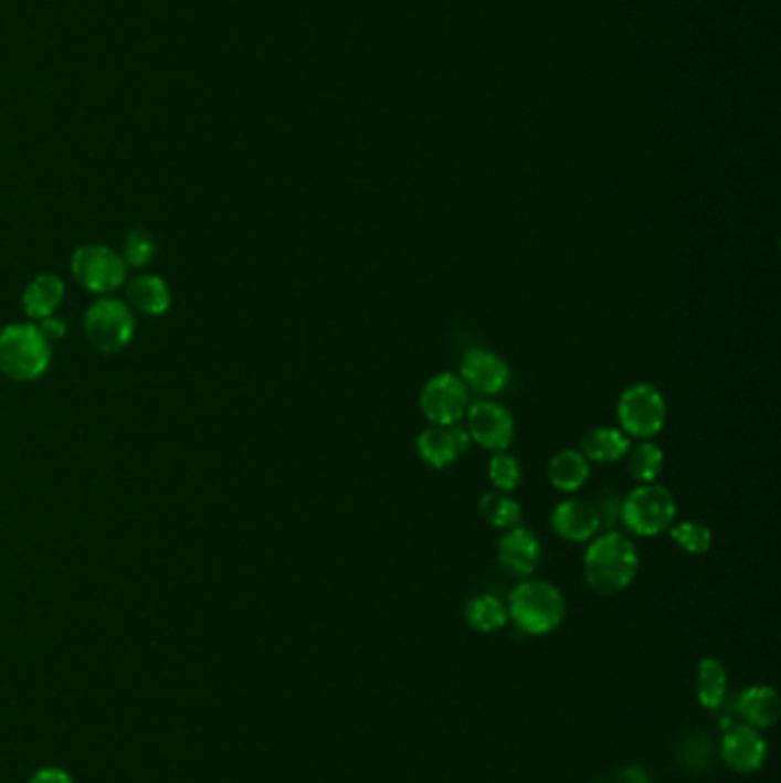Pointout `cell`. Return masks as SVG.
Instances as JSON below:
<instances>
[{"label": "cell", "instance_id": "7c38bea8", "mask_svg": "<svg viewBox=\"0 0 781 783\" xmlns=\"http://www.w3.org/2000/svg\"><path fill=\"white\" fill-rule=\"evenodd\" d=\"M541 541L532 529L527 527H514L507 529L497 541V561L503 563V569H507L516 578H529L535 575L539 563H541Z\"/></svg>", "mask_w": 781, "mask_h": 783}, {"label": "cell", "instance_id": "603a6c76", "mask_svg": "<svg viewBox=\"0 0 781 783\" xmlns=\"http://www.w3.org/2000/svg\"><path fill=\"white\" fill-rule=\"evenodd\" d=\"M626 456H629V473L635 482L655 484V479L661 477L663 465H665V454L655 443L642 441L640 445L631 447Z\"/></svg>", "mask_w": 781, "mask_h": 783}, {"label": "cell", "instance_id": "83f0119b", "mask_svg": "<svg viewBox=\"0 0 781 783\" xmlns=\"http://www.w3.org/2000/svg\"><path fill=\"white\" fill-rule=\"evenodd\" d=\"M680 761L687 768H699L710 763V740L706 742L704 738H690V742L680 747Z\"/></svg>", "mask_w": 781, "mask_h": 783}, {"label": "cell", "instance_id": "30bf717a", "mask_svg": "<svg viewBox=\"0 0 781 783\" xmlns=\"http://www.w3.org/2000/svg\"><path fill=\"white\" fill-rule=\"evenodd\" d=\"M461 381L482 396L505 392L511 383V367L488 349H471L461 360Z\"/></svg>", "mask_w": 781, "mask_h": 783}, {"label": "cell", "instance_id": "5bb4252c", "mask_svg": "<svg viewBox=\"0 0 781 783\" xmlns=\"http://www.w3.org/2000/svg\"><path fill=\"white\" fill-rule=\"evenodd\" d=\"M722 759L733 772L752 774L761 770L768 759V742L752 727H733L722 738Z\"/></svg>", "mask_w": 781, "mask_h": 783}, {"label": "cell", "instance_id": "4fadbf2b", "mask_svg": "<svg viewBox=\"0 0 781 783\" xmlns=\"http://www.w3.org/2000/svg\"><path fill=\"white\" fill-rule=\"evenodd\" d=\"M555 535L569 543H587L601 531V518L593 502L587 499H564L550 514Z\"/></svg>", "mask_w": 781, "mask_h": 783}, {"label": "cell", "instance_id": "3957f363", "mask_svg": "<svg viewBox=\"0 0 781 783\" xmlns=\"http://www.w3.org/2000/svg\"><path fill=\"white\" fill-rule=\"evenodd\" d=\"M51 364V341L40 326L12 324L0 330V371L12 381H38Z\"/></svg>", "mask_w": 781, "mask_h": 783}, {"label": "cell", "instance_id": "4316f807", "mask_svg": "<svg viewBox=\"0 0 781 783\" xmlns=\"http://www.w3.org/2000/svg\"><path fill=\"white\" fill-rule=\"evenodd\" d=\"M621 505H623V495L616 488L605 486L599 490L593 507H597V511H599L601 529L614 531L621 525Z\"/></svg>", "mask_w": 781, "mask_h": 783}, {"label": "cell", "instance_id": "e0dca14e", "mask_svg": "<svg viewBox=\"0 0 781 783\" xmlns=\"http://www.w3.org/2000/svg\"><path fill=\"white\" fill-rule=\"evenodd\" d=\"M591 477V463L580 454V449H561L548 463V479L555 490L576 493Z\"/></svg>", "mask_w": 781, "mask_h": 783}, {"label": "cell", "instance_id": "2e32d148", "mask_svg": "<svg viewBox=\"0 0 781 783\" xmlns=\"http://www.w3.org/2000/svg\"><path fill=\"white\" fill-rule=\"evenodd\" d=\"M631 449V437L614 426H597L584 433L580 454L597 465H610L626 458Z\"/></svg>", "mask_w": 781, "mask_h": 783}, {"label": "cell", "instance_id": "8fae6325", "mask_svg": "<svg viewBox=\"0 0 781 783\" xmlns=\"http://www.w3.org/2000/svg\"><path fill=\"white\" fill-rule=\"evenodd\" d=\"M471 435L458 424H429L418 435V454L420 458L433 467L445 469L454 465L467 449H471Z\"/></svg>", "mask_w": 781, "mask_h": 783}, {"label": "cell", "instance_id": "277c9868", "mask_svg": "<svg viewBox=\"0 0 781 783\" xmlns=\"http://www.w3.org/2000/svg\"><path fill=\"white\" fill-rule=\"evenodd\" d=\"M676 518V497L658 484H642L623 495L621 525L637 537H658Z\"/></svg>", "mask_w": 781, "mask_h": 783}, {"label": "cell", "instance_id": "f1b7e54d", "mask_svg": "<svg viewBox=\"0 0 781 783\" xmlns=\"http://www.w3.org/2000/svg\"><path fill=\"white\" fill-rule=\"evenodd\" d=\"M40 330L44 332V337L51 341V339H62L67 335V324L62 321V319H55V317H46L40 321Z\"/></svg>", "mask_w": 781, "mask_h": 783}, {"label": "cell", "instance_id": "7402d4cb", "mask_svg": "<svg viewBox=\"0 0 781 783\" xmlns=\"http://www.w3.org/2000/svg\"><path fill=\"white\" fill-rule=\"evenodd\" d=\"M479 516L495 529H514L523 520V509L509 493H486L479 499Z\"/></svg>", "mask_w": 781, "mask_h": 783}, {"label": "cell", "instance_id": "5b68a950", "mask_svg": "<svg viewBox=\"0 0 781 783\" xmlns=\"http://www.w3.org/2000/svg\"><path fill=\"white\" fill-rule=\"evenodd\" d=\"M616 420L629 437L651 441L667 424V401L653 383H633L616 401Z\"/></svg>", "mask_w": 781, "mask_h": 783}, {"label": "cell", "instance_id": "52a82bcc", "mask_svg": "<svg viewBox=\"0 0 781 783\" xmlns=\"http://www.w3.org/2000/svg\"><path fill=\"white\" fill-rule=\"evenodd\" d=\"M467 435L486 452H507L514 443L516 422L507 405L493 399H479L467 405Z\"/></svg>", "mask_w": 781, "mask_h": 783}, {"label": "cell", "instance_id": "4dcf8cb0", "mask_svg": "<svg viewBox=\"0 0 781 783\" xmlns=\"http://www.w3.org/2000/svg\"><path fill=\"white\" fill-rule=\"evenodd\" d=\"M616 783H651V781L642 768H626L619 774Z\"/></svg>", "mask_w": 781, "mask_h": 783}, {"label": "cell", "instance_id": "7a4b0ae2", "mask_svg": "<svg viewBox=\"0 0 781 783\" xmlns=\"http://www.w3.org/2000/svg\"><path fill=\"white\" fill-rule=\"evenodd\" d=\"M507 612L525 635H548L564 621L567 603L555 584L525 580L509 593Z\"/></svg>", "mask_w": 781, "mask_h": 783}, {"label": "cell", "instance_id": "9c48e42d", "mask_svg": "<svg viewBox=\"0 0 781 783\" xmlns=\"http://www.w3.org/2000/svg\"><path fill=\"white\" fill-rule=\"evenodd\" d=\"M72 271L85 289L97 294L115 292L127 279V264L102 243L78 247L72 257Z\"/></svg>", "mask_w": 781, "mask_h": 783}, {"label": "cell", "instance_id": "cb8c5ba5", "mask_svg": "<svg viewBox=\"0 0 781 783\" xmlns=\"http://www.w3.org/2000/svg\"><path fill=\"white\" fill-rule=\"evenodd\" d=\"M669 539L687 554H706L713 546V531L695 520H685L678 525H672L669 529Z\"/></svg>", "mask_w": 781, "mask_h": 783}, {"label": "cell", "instance_id": "d6986e66", "mask_svg": "<svg viewBox=\"0 0 781 783\" xmlns=\"http://www.w3.org/2000/svg\"><path fill=\"white\" fill-rule=\"evenodd\" d=\"M127 296L129 305L143 311V315L161 317L170 307V289L159 275H140L131 279Z\"/></svg>", "mask_w": 781, "mask_h": 783}, {"label": "cell", "instance_id": "ac0fdd59", "mask_svg": "<svg viewBox=\"0 0 781 783\" xmlns=\"http://www.w3.org/2000/svg\"><path fill=\"white\" fill-rule=\"evenodd\" d=\"M65 298V282L57 275H38L23 292V309L30 319L53 317V311Z\"/></svg>", "mask_w": 781, "mask_h": 783}, {"label": "cell", "instance_id": "9a60e30c", "mask_svg": "<svg viewBox=\"0 0 781 783\" xmlns=\"http://www.w3.org/2000/svg\"><path fill=\"white\" fill-rule=\"evenodd\" d=\"M738 715L745 719L747 727L752 729H770L781 717L779 695L768 685H752L738 697L736 703Z\"/></svg>", "mask_w": 781, "mask_h": 783}, {"label": "cell", "instance_id": "d4e9b609", "mask_svg": "<svg viewBox=\"0 0 781 783\" xmlns=\"http://www.w3.org/2000/svg\"><path fill=\"white\" fill-rule=\"evenodd\" d=\"M488 479L499 493H514L523 479L520 463L514 454L507 452H493L488 463Z\"/></svg>", "mask_w": 781, "mask_h": 783}, {"label": "cell", "instance_id": "ffe728a7", "mask_svg": "<svg viewBox=\"0 0 781 783\" xmlns=\"http://www.w3.org/2000/svg\"><path fill=\"white\" fill-rule=\"evenodd\" d=\"M463 614H465L467 625L484 635L503 631L509 621L507 605L497 596H493V593H482V596H475L473 601H467Z\"/></svg>", "mask_w": 781, "mask_h": 783}, {"label": "cell", "instance_id": "ba28073f", "mask_svg": "<svg viewBox=\"0 0 781 783\" xmlns=\"http://www.w3.org/2000/svg\"><path fill=\"white\" fill-rule=\"evenodd\" d=\"M471 405V392H467L461 375L443 371L429 379L420 392V409L431 424H458Z\"/></svg>", "mask_w": 781, "mask_h": 783}, {"label": "cell", "instance_id": "44dd1931", "mask_svg": "<svg viewBox=\"0 0 781 783\" xmlns=\"http://www.w3.org/2000/svg\"><path fill=\"white\" fill-rule=\"evenodd\" d=\"M727 697V669L715 657H706L697 669V699L704 708L717 710Z\"/></svg>", "mask_w": 781, "mask_h": 783}, {"label": "cell", "instance_id": "f546056e", "mask_svg": "<svg viewBox=\"0 0 781 783\" xmlns=\"http://www.w3.org/2000/svg\"><path fill=\"white\" fill-rule=\"evenodd\" d=\"M30 783H74L72 776L67 772H62L57 768H46V770H40L33 779H30Z\"/></svg>", "mask_w": 781, "mask_h": 783}, {"label": "cell", "instance_id": "6da1fadb", "mask_svg": "<svg viewBox=\"0 0 781 783\" xmlns=\"http://www.w3.org/2000/svg\"><path fill=\"white\" fill-rule=\"evenodd\" d=\"M582 569L584 580L593 591L612 596V593L629 589L635 580L640 571V552L626 535L616 529L605 531L589 541Z\"/></svg>", "mask_w": 781, "mask_h": 783}, {"label": "cell", "instance_id": "8992f818", "mask_svg": "<svg viewBox=\"0 0 781 783\" xmlns=\"http://www.w3.org/2000/svg\"><path fill=\"white\" fill-rule=\"evenodd\" d=\"M136 319L127 303L102 298L87 309L85 337L99 353H117L134 339Z\"/></svg>", "mask_w": 781, "mask_h": 783}, {"label": "cell", "instance_id": "484cf974", "mask_svg": "<svg viewBox=\"0 0 781 783\" xmlns=\"http://www.w3.org/2000/svg\"><path fill=\"white\" fill-rule=\"evenodd\" d=\"M156 255V241L147 230H131L124 239V264L134 266V268H143L147 266Z\"/></svg>", "mask_w": 781, "mask_h": 783}]
</instances>
